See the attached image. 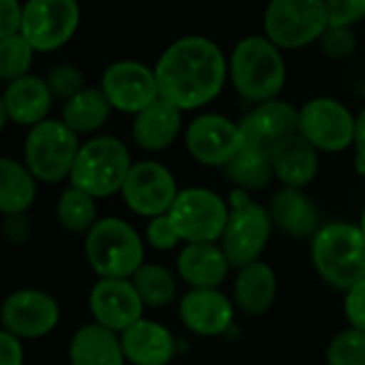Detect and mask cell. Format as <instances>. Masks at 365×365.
I'll use <instances>...</instances> for the list:
<instances>
[{
    "instance_id": "obj_28",
    "label": "cell",
    "mask_w": 365,
    "mask_h": 365,
    "mask_svg": "<svg viewBox=\"0 0 365 365\" xmlns=\"http://www.w3.org/2000/svg\"><path fill=\"white\" fill-rule=\"evenodd\" d=\"M226 178L241 192H258L269 187L273 176L271 155L264 148L243 144L232 161L224 168Z\"/></svg>"
},
{
    "instance_id": "obj_11",
    "label": "cell",
    "mask_w": 365,
    "mask_h": 365,
    "mask_svg": "<svg viewBox=\"0 0 365 365\" xmlns=\"http://www.w3.org/2000/svg\"><path fill=\"white\" fill-rule=\"evenodd\" d=\"M178 185L174 174L159 161H138L131 165L125 182H123V202L129 211H133L140 217H161L168 215L172 209Z\"/></svg>"
},
{
    "instance_id": "obj_43",
    "label": "cell",
    "mask_w": 365,
    "mask_h": 365,
    "mask_svg": "<svg viewBox=\"0 0 365 365\" xmlns=\"http://www.w3.org/2000/svg\"><path fill=\"white\" fill-rule=\"evenodd\" d=\"M7 123H9V114H7V108H5V99L0 97V133L5 131Z\"/></svg>"
},
{
    "instance_id": "obj_6",
    "label": "cell",
    "mask_w": 365,
    "mask_h": 365,
    "mask_svg": "<svg viewBox=\"0 0 365 365\" xmlns=\"http://www.w3.org/2000/svg\"><path fill=\"white\" fill-rule=\"evenodd\" d=\"M230 213L220 245L235 269H243L260 260L267 243L273 235V222L269 209L247 196V192L235 190L228 198Z\"/></svg>"
},
{
    "instance_id": "obj_26",
    "label": "cell",
    "mask_w": 365,
    "mask_h": 365,
    "mask_svg": "<svg viewBox=\"0 0 365 365\" xmlns=\"http://www.w3.org/2000/svg\"><path fill=\"white\" fill-rule=\"evenodd\" d=\"M3 99H5L9 120L24 125V127H35L43 123L54 101L46 80L35 78V76H24L11 82Z\"/></svg>"
},
{
    "instance_id": "obj_32",
    "label": "cell",
    "mask_w": 365,
    "mask_h": 365,
    "mask_svg": "<svg viewBox=\"0 0 365 365\" xmlns=\"http://www.w3.org/2000/svg\"><path fill=\"white\" fill-rule=\"evenodd\" d=\"M35 50L22 35L0 39V80L9 84L29 76Z\"/></svg>"
},
{
    "instance_id": "obj_24",
    "label": "cell",
    "mask_w": 365,
    "mask_h": 365,
    "mask_svg": "<svg viewBox=\"0 0 365 365\" xmlns=\"http://www.w3.org/2000/svg\"><path fill=\"white\" fill-rule=\"evenodd\" d=\"M277 301V275L271 264L256 260L239 269L232 286V303L247 316L267 314Z\"/></svg>"
},
{
    "instance_id": "obj_38",
    "label": "cell",
    "mask_w": 365,
    "mask_h": 365,
    "mask_svg": "<svg viewBox=\"0 0 365 365\" xmlns=\"http://www.w3.org/2000/svg\"><path fill=\"white\" fill-rule=\"evenodd\" d=\"M344 314L352 329H359L365 333V277L359 284H354L350 290H346Z\"/></svg>"
},
{
    "instance_id": "obj_21",
    "label": "cell",
    "mask_w": 365,
    "mask_h": 365,
    "mask_svg": "<svg viewBox=\"0 0 365 365\" xmlns=\"http://www.w3.org/2000/svg\"><path fill=\"white\" fill-rule=\"evenodd\" d=\"M230 262L220 243H185L176 258V273L190 288H220Z\"/></svg>"
},
{
    "instance_id": "obj_19",
    "label": "cell",
    "mask_w": 365,
    "mask_h": 365,
    "mask_svg": "<svg viewBox=\"0 0 365 365\" xmlns=\"http://www.w3.org/2000/svg\"><path fill=\"white\" fill-rule=\"evenodd\" d=\"M125 361L131 365H170L176 354V339L161 322L142 318L120 333Z\"/></svg>"
},
{
    "instance_id": "obj_22",
    "label": "cell",
    "mask_w": 365,
    "mask_h": 365,
    "mask_svg": "<svg viewBox=\"0 0 365 365\" xmlns=\"http://www.w3.org/2000/svg\"><path fill=\"white\" fill-rule=\"evenodd\" d=\"M269 155L273 176L282 182V187L303 190L318 174V150L299 133L282 140Z\"/></svg>"
},
{
    "instance_id": "obj_36",
    "label": "cell",
    "mask_w": 365,
    "mask_h": 365,
    "mask_svg": "<svg viewBox=\"0 0 365 365\" xmlns=\"http://www.w3.org/2000/svg\"><path fill=\"white\" fill-rule=\"evenodd\" d=\"M144 239L157 252H170V250H174V247H178L182 243L168 215L148 220L146 230H144Z\"/></svg>"
},
{
    "instance_id": "obj_39",
    "label": "cell",
    "mask_w": 365,
    "mask_h": 365,
    "mask_svg": "<svg viewBox=\"0 0 365 365\" xmlns=\"http://www.w3.org/2000/svg\"><path fill=\"white\" fill-rule=\"evenodd\" d=\"M24 7L18 0H0V39L20 35Z\"/></svg>"
},
{
    "instance_id": "obj_4",
    "label": "cell",
    "mask_w": 365,
    "mask_h": 365,
    "mask_svg": "<svg viewBox=\"0 0 365 365\" xmlns=\"http://www.w3.org/2000/svg\"><path fill=\"white\" fill-rule=\"evenodd\" d=\"M84 254L101 279H131L144 264V241L120 217H103L86 235Z\"/></svg>"
},
{
    "instance_id": "obj_27",
    "label": "cell",
    "mask_w": 365,
    "mask_h": 365,
    "mask_svg": "<svg viewBox=\"0 0 365 365\" xmlns=\"http://www.w3.org/2000/svg\"><path fill=\"white\" fill-rule=\"evenodd\" d=\"M37 198V178L26 163L0 157V213L5 217L24 215Z\"/></svg>"
},
{
    "instance_id": "obj_10",
    "label": "cell",
    "mask_w": 365,
    "mask_h": 365,
    "mask_svg": "<svg viewBox=\"0 0 365 365\" xmlns=\"http://www.w3.org/2000/svg\"><path fill=\"white\" fill-rule=\"evenodd\" d=\"M80 26L78 0H29L20 35L35 52H54L71 41Z\"/></svg>"
},
{
    "instance_id": "obj_25",
    "label": "cell",
    "mask_w": 365,
    "mask_h": 365,
    "mask_svg": "<svg viewBox=\"0 0 365 365\" xmlns=\"http://www.w3.org/2000/svg\"><path fill=\"white\" fill-rule=\"evenodd\" d=\"M71 365H125V352L120 335L97 324H84L78 329L69 344Z\"/></svg>"
},
{
    "instance_id": "obj_29",
    "label": "cell",
    "mask_w": 365,
    "mask_h": 365,
    "mask_svg": "<svg viewBox=\"0 0 365 365\" xmlns=\"http://www.w3.org/2000/svg\"><path fill=\"white\" fill-rule=\"evenodd\" d=\"M112 106L101 88H84L63 106V123L76 133H93L106 125Z\"/></svg>"
},
{
    "instance_id": "obj_18",
    "label": "cell",
    "mask_w": 365,
    "mask_h": 365,
    "mask_svg": "<svg viewBox=\"0 0 365 365\" xmlns=\"http://www.w3.org/2000/svg\"><path fill=\"white\" fill-rule=\"evenodd\" d=\"M243 144L271 153L282 140L299 133V110L282 99H271L252 108L239 123Z\"/></svg>"
},
{
    "instance_id": "obj_17",
    "label": "cell",
    "mask_w": 365,
    "mask_h": 365,
    "mask_svg": "<svg viewBox=\"0 0 365 365\" xmlns=\"http://www.w3.org/2000/svg\"><path fill=\"white\" fill-rule=\"evenodd\" d=\"M178 316L200 337L224 335L235 320V303L220 288H190L178 301Z\"/></svg>"
},
{
    "instance_id": "obj_8",
    "label": "cell",
    "mask_w": 365,
    "mask_h": 365,
    "mask_svg": "<svg viewBox=\"0 0 365 365\" xmlns=\"http://www.w3.org/2000/svg\"><path fill=\"white\" fill-rule=\"evenodd\" d=\"M327 29V0H271L264 11L267 39L279 50H301Z\"/></svg>"
},
{
    "instance_id": "obj_20",
    "label": "cell",
    "mask_w": 365,
    "mask_h": 365,
    "mask_svg": "<svg viewBox=\"0 0 365 365\" xmlns=\"http://www.w3.org/2000/svg\"><path fill=\"white\" fill-rule=\"evenodd\" d=\"M269 215L273 228L282 230L292 239H314V235L322 228L320 213L316 205L305 196L303 190L279 187L269 200Z\"/></svg>"
},
{
    "instance_id": "obj_31",
    "label": "cell",
    "mask_w": 365,
    "mask_h": 365,
    "mask_svg": "<svg viewBox=\"0 0 365 365\" xmlns=\"http://www.w3.org/2000/svg\"><path fill=\"white\" fill-rule=\"evenodd\" d=\"M58 224L73 235H88L97 220V200L78 187H67L56 202Z\"/></svg>"
},
{
    "instance_id": "obj_41",
    "label": "cell",
    "mask_w": 365,
    "mask_h": 365,
    "mask_svg": "<svg viewBox=\"0 0 365 365\" xmlns=\"http://www.w3.org/2000/svg\"><path fill=\"white\" fill-rule=\"evenodd\" d=\"M3 232H5V239L14 245H20L29 239L31 235V222L26 220V213L24 215H11V217H5V226H3Z\"/></svg>"
},
{
    "instance_id": "obj_1",
    "label": "cell",
    "mask_w": 365,
    "mask_h": 365,
    "mask_svg": "<svg viewBox=\"0 0 365 365\" xmlns=\"http://www.w3.org/2000/svg\"><path fill=\"white\" fill-rule=\"evenodd\" d=\"M228 65L222 48L200 35L170 43L155 65L159 97L180 112L211 103L224 88Z\"/></svg>"
},
{
    "instance_id": "obj_30",
    "label": "cell",
    "mask_w": 365,
    "mask_h": 365,
    "mask_svg": "<svg viewBox=\"0 0 365 365\" xmlns=\"http://www.w3.org/2000/svg\"><path fill=\"white\" fill-rule=\"evenodd\" d=\"M131 284H133L135 292L140 294L144 307H153V309L170 305L178 292L174 273L170 269H165L161 264H153V262H144L131 275Z\"/></svg>"
},
{
    "instance_id": "obj_23",
    "label": "cell",
    "mask_w": 365,
    "mask_h": 365,
    "mask_svg": "<svg viewBox=\"0 0 365 365\" xmlns=\"http://www.w3.org/2000/svg\"><path fill=\"white\" fill-rule=\"evenodd\" d=\"M180 110L159 97L157 101H153L148 108L133 116L131 135L142 150L161 153L174 144V140L180 133Z\"/></svg>"
},
{
    "instance_id": "obj_14",
    "label": "cell",
    "mask_w": 365,
    "mask_h": 365,
    "mask_svg": "<svg viewBox=\"0 0 365 365\" xmlns=\"http://www.w3.org/2000/svg\"><path fill=\"white\" fill-rule=\"evenodd\" d=\"M190 155L209 168H226L243 146L239 123L222 114H200L185 131Z\"/></svg>"
},
{
    "instance_id": "obj_42",
    "label": "cell",
    "mask_w": 365,
    "mask_h": 365,
    "mask_svg": "<svg viewBox=\"0 0 365 365\" xmlns=\"http://www.w3.org/2000/svg\"><path fill=\"white\" fill-rule=\"evenodd\" d=\"M354 170L365 178V108L354 118Z\"/></svg>"
},
{
    "instance_id": "obj_37",
    "label": "cell",
    "mask_w": 365,
    "mask_h": 365,
    "mask_svg": "<svg viewBox=\"0 0 365 365\" xmlns=\"http://www.w3.org/2000/svg\"><path fill=\"white\" fill-rule=\"evenodd\" d=\"M329 26L352 29L365 20V0H327Z\"/></svg>"
},
{
    "instance_id": "obj_3",
    "label": "cell",
    "mask_w": 365,
    "mask_h": 365,
    "mask_svg": "<svg viewBox=\"0 0 365 365\" xmlns=\"http://www.w3.org/2000/svg\"><path fill=\"white\" fill-rule=\"evenodd\" d=\"M228 76L235 91L256 106L277 99L286 84L282 50L275 48L267 37H245L230 54Z\"/></svg>"
},
{
    "instance_id": "obj_15",
    "label": "cell",
    "mask_w": 365,
    "mask_h": 365,
    "mask_svg": "<svg viewBox=\"0 0 365 365\" xmlns=\"http://www.w3.org/2000/svg\"><path fill=\"white\" fill-rule=\"evenodd\" d=\"M101 93L110 101L112 110L135 116L159 99L155 69H148L138 61L112 63L103 71Z\"/></svg>"
},
{
    "instance_id": "obj_13",
    "label": "cell",
    "mask_w": 365,
    "mask_h": 365,
    "mask_svg": "<svg viewBox=\"0 0 365 365\" xmlns=\"http://www.w3.org/2000/svg\"><path fill=\"white\" fill-rule=\"evenodd\" d=\"M61 322L58 301L37 288L11 292L0 305V324L18 339H39L50 335Z\"/></svg>"
},
{
    "instance_id": "obj_16",
    "label": "cell",
    "mask_w": 365,
    "mask_h": 365,
    "mask_svg": "<svg viewBox=\"0 0 365 365\" xmlns=\"http://www.w3.org/2000/svg\"><path fill=\"white\" fill-rule=\"evenodd\" d=\"M88 307L97 324L118 335L144 318V303L131 279H99L88 294Z\"/></svg>"
},
{
    "instance_id": "obj_12",
    "label": "cell",
    "mask_w": 365,
    "mask_h": 365,
    "mask_svg": "<svg viewBox=\"0 0 365 365\" xmlns=\"http://www.w3.org/2000/svg\"><path fill=\"white\" fill-rule=\"evenodd\" d=\"M354 118L337 99L316 97L299 108V135L318 153H341L354 146Z\"/></svg>"
},
{
    "instance_id": "obj_40",
    "label": "cell",
    "mask_w": 365,
    "mask_h": 365,
    "mask_svg": "<svg viewBox=\"0 0 365 365\" xmlns=\"http://www.w3.org/2000/svg\"><path fill=\"white\" fill-rule=\"evenodd\" d=\"M0 365H24L22 339L0 329Z\"/></svg>"
},
{
    "instance_id": "obj_7",
    "label": "cell",
    "mask_w": 365,
    "mask_h": 365,
    "mask_svg": "<svg viewBox=\"0 0 365 365\" xmlns=\"http://www.w3.org/2000/svg\"><path fill=\"white\" fill-rule=\"evenodd\" d=\"M80 146L78 133L63 120L46 118L29 129L24 142V163L39 182L54 185L71 176Z\"/></svg>"
},
{
    "instance_id": "obj_9",
    "label": "cell",
    "mask_w": 365,
    "mask_h": 365,
    "mask_svg": "<svg viewBox=\"0 0 365 365\" xmlns=\"http://www.w3.org/2000/svg\"><path fill=\"white\" fill-rule=\"evenodd\" d=\"M230 205L213 190H180L168 217L182 243H220L228 224Z\"/></svg>"
},
{
    "instance_id": "obj_5",
    "label": "cell",
    "mask_w": 365,
    "mask_h": 365,
    "mask_svg": "<svg viewBox=\"0 0 365 365\" xmlns=\"http://www.w3.org/2000/svg\"><path fill=\"white\" fill-rule=\"evenodd\" d=\"M131 165L129 148L118 138L97 135L80 146L69 180L95 200L110 198L123 190Z\"/></svg>"
},
{
    "instance_id": "obj_34",
    "label": "cell",
    "mask_w": 365,
    "mask_h": 365,
    "mask_svg": "<svg viewBox=\"0 0 365 365\" xmlns=\"http://www.w3.org/2000/svg\"><path fill=\"white\" fill-rule=\"evenodd\" d=\"M46 84L54 99L67 103L69 99H73L78 93L84 91V73L73 65H58L48 73Z\"/></svg>"
},
{
    "instance_id": "obj_35",
    "label": "cell",
    "mask_w": 365,
    "mask_h": 365,
    "mask_svg": "<svg viewBox=\"0 0 365 365\" xmlns=\"http://www.w3.org/2000/svg\"><path fill=\"white\" fill-rule=\"evenodd\" d=\"M318 43L322 54L331 61H346L356 50V35L352 29L346 26H329L318 39Z\"/></svg>"
},
{
    "instance_id": "obj_2",
    "label": "cell",
    "mask_w": 365,
    "mask_h": 365,
    "mask_svg": "<svg viewBox=\"0 0 365 365\" xmlns=\"http://www.w3.org/2000/svg\"><path fill=\"white\" fill-rule=\"evenodd\" d=\"M312 264L331 288L346 292L359 284L365 277V237L359 224H322L312 239Z\"/></svg>"
},
{
    "instance_id": "obj_33",
    "label": "cell",
    "mask_w": 365,
    "mask_h": 365,
    "mask_svg": "<svg viewBox=\"0 0 365 365\" xmlns=\"http://www.w3.org/2000/svg\"><path fill=\"white\" fill-rule=\"evenodd\" d=\"M329 365H365V333L359 329L339 331L327 348Z\"/></svg>"
},
{
    "instance_id": "obj_44",
    "label": "cell",
    "mask_w": 365,
    "mask_h": 365,
    "mask_svg": "<svg viewBox=\"0 0 365 365\" xmlns=\"http://www.w3.org/2000/svg\"><path fill=\"white\" fill-rule=\"evenodd\" d=\"M359 228H361V232L365 237V207H363V213H361V220H359Z\"/></svg>"
}]
</instances>
